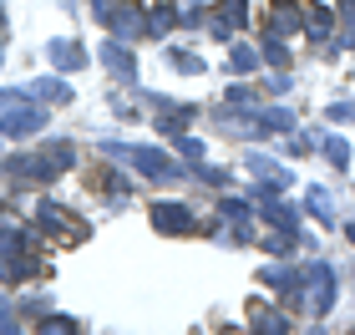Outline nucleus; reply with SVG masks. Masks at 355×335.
<instances>
[{"label": "nucleus", "instance_id": "2", "mask_svg": "<svg viewBox=\"0 0 355 335\" xmlns=\"http://www.w3.org/2000/svg\"><path fill=\"white\" fill-rule=\"evenodd\" d=\"M102 153L122 157V163H132L137 173H148V178H173V173H178L157 148H122V142H102Z\"/></svg>", "mask_w": 355, "mask_h": 335}, {"label": "nucleus", "instance_id": "6", "mask_svg": "<svg viewBox=\"0 0 355 335\" xmlns=\"http://www.w3.org/2000/svg\"><path fill=\"white\" fill-rule=\"evenodd\" d=\"M153 223H157L163 234H193V229H198L193 209H183V203H157V209H153Z\"/></svg>", "mask_w": 355, "mask_h": 335}, {"label": "nucleus", "instance_id": "25", "mask_svg": "<svg viewBox=\"0 0 355 335\" xmlns=\"http://www.w3.org/2000/svg\"><path fill=\"white\" fill-rule=\"evenodd\" d=\"M325 117H330V122H355V102H335Z\"/></svg>", "mask_w": 355, "mask_h": 335}, {"label": "nucleus", "instance_id": "13", "mask_svg": "<svg viewBox=\"0 0 355 335\" xmlns=\"http://www.w3.org/2000/svg\"><path fill=\"white\" fill-rule=\"evenodd\" d=\"M31 97H41V102H71V87L56 82V76H41V82L31 87Z\"/></svg>", "mask_w": 355, "mask_h": 335}, {"label": "nucleus", "instance_id": "10", "mask_svg": "<svg viewBox=\"0 0 355 335\" xmlns=\"http://www.w3.org/2000/svg\"><path fill=\"white\" fill-rule=\"evenodd\" d=\"M259 280L269 284L274 295H300V269H284V264H269V269H259Z\"/></svg>", "mask_w": 355, "mask_h": 335}, {"label": "nucleus", "instance_id": "14", "mask_svg": "<svg viewBox=\"0 0 355 335\" xmlns=\"http://www.w3.org/2000/svg\"><path fill=\"white\" fill-rule=\"evenodd\" d=\"M310 214H315V223L335 229V203H330V194H325V188H310Z\"/></svg>", "mask_w": 355, "mask_h": 335}, {"label": "nucleus", "instance_id": "9", "mask_svg": "<svg viewBox=\"0 0 355 335\" xmlns=\"http://www.w3.org/2000/svg\"><path fill=\"white\" fill-rule=\"evenodd\" d=\"M102 67H107L112 76H122V82H132V76H137V56L127 51L122 41H107V46H102Z\"/></svg>", "mask_w": 355, "mask_h": 335}, {"label": "nucleus", "instance_id": "27", "mask_svg": "<svg viewBox=\"0 0 355 335\" xmlns=\"http://www.w3.org/2000/svg\"><path fill=\"white\" fill-rule=\"evenodd\" d=\"M229 107H254V92L249 87H229Z\"/></svg>", "mask_w": 355, "mask_h": 335}, {"label": "nucleus", "instance_id": "17", "mask_svg": "<svg viewBox=\"0 0 355 335\" xmlns=\"http://www.w3.org/2000/svg\"><path fill=\"white\" fill-rule=\"evenodd\" d=\"M218 15H223L229 26H249V0H223Z\"/></svg>", "mask_w": 355, "mask_h": 335}, {"label": "nucleus", "instance_id": "16", "mask_svg": "<svg viewBox=\"0 0 355 335\" xmlns=\"http://www.w3.org/2000/svg\"><path fill=\"white\" fill-rule=\"evenodd\" d=\"M259 127L264 132H295V117L284 107H269V112H259Z\"/></svg>", "mask_w": 355, "mask_h": 335}, {"label": "nucleus", "instance_id": "8", "mask_svg": "<svg viewBox=\"0 0 355 335\" xmlns=\"http://www.w3.org/2000/svg\"><path fill=\"white\" fill-rule=\"evenodd\" d=\"M46 61H51L56 71H82V67H87V46H76V41H67V36H56L51 46H46Z\"/></svg>", "mask_w": 355, "mask_h": 335}, {"label": "nucleus", "instance_id": "5", "mask_svg": "<svg viewBox=\"0 0 355 335\" xmlns=\"http://www.w3.org/2000/svg\"><path fill=\"white\" fill-rule=\"evenodd\" d=\"M254 198H259V214L274 223V229H284V234H300V214L289 209L284 198H274V188H259Z\"/></svg>", "mask_w": 355, "mask_h": 335}, {"label": "nucleus", "instance_id": "22", "mask_svg": "<svg viewBox=\"0 0 355 335\" xmlns=\"http://www.w3.org/2000/svg\"><path fill=\"white\" fill-rule=\"evenodd\" d=\"M41 330H51V335H71V330H82L76 320H67V315H51V320H46Z\"/></svg>", "mask_w": 355, "mask_h": 335}, {"label": "nucleus", "instance_id": "30", "mask_svg": "<svg viewBox=\"0 0 355 335\" xmlns=\"http://www.w3.org/2000/svg\"><path fill=\"white\" fill-rule=\"evenodd\" d=\"M345 239H350V244H355V223H350V229H345Z\"/></svg>", "mask_w": 355, "mask_h": 335}, {"label": "nucleus", "instance_id": "19", "mask_svg": "<svg viewBox=\"0 0 355 335\" xmlns=\"http://www.w3.org/2000/svg\"><path fill=\"white\" fill-rule=\"evenodd\" d=\"M122 10H127V0H92V15H96V21H107V26L117 21Z\"/></svg>", "mask_w": 355, "mask_h": 335}, {"label": "nucleus", "instance_id": "1", "mask_svg": "<svg viewBox=\"0 0 355 335\" xmlns=\"http://www.w3.org/2000/svg\"><path fill=\"white\" fill-rule=\"evenodd\" d=\"M300 310L304 315H325L335 305V269L330 264H310L304 269V280H300Z\"/></svg>", "mask_w": 355, "mask_h": 335}, {"label": "nucleus", "instance_id": "3", "mask_svg": "<svg viewBox=\"0 0 355 335\" xmlns=\"http://www.w3.org/2000/svg\"><path fill=\"white\" fill-rule=\"evenodd\" d=\"M41 127H46V112L31 107V102H15L6 117H0V132L6 137H31V132H41Z\"/></svg>", "mask_w": 355, "mask_h": 335}, {"label": "nucleus", "instance_id": "15", "mask_svg": "<svg viewBox=\"0 0 355 335\" xmlns=\"http://www.w3.org/2000/svg\"><path fill=\"white\" fill-rule=\"evenodd\" d=\"M229 67H234V71H259V67H264V51H254V46H234V51H229Z\"/></svg>", "mask_w": 355, "mask_h": 335}, {"label": "nucleus", "instance_id": "7", "mask_svg": "<svg viewBox=\"0 0 355 335\" xmlns=\"http://www.w3.org/2000/svg\"><path fill=\"white\" fill-rule=\"evenodd\" d=\"M244 168H249L264 188H289V183H295V173H289L284 163H274V157H264V153H249V163H244Z\"/></svg>", "mask_w": 355, "mask_h": 335}, {"label": "nucleus", "instance_id": "20", "mask_svg": "<svg viewBox=\"0 0 355 335\" xmlns=\"http://www.w3.org/2000/svg\"><path fill=\"white\" fill-rule=\"evenodd\" d=\"M168 67H178V71H188V76H198V71H203V61L193 56V51H168Z\"/></svg>", "mask_w": 355, "mask_h": 335}, {"label": "nucleus", "instance_id": "26", "mask_svg": "<svg viewBox=\"0 0 355 335\" xmlns=\"http://www.w3.org/2000/svg\"><path fill=\"white\" fill-rule=\"evenodd\" d=\"M259 330H264V335H284V330H289V320H284V315H264Z\"/></svg>", "mask_w": 355, "mask_h": 335}, {"label": "nucleus", "instance_id": "4", "mask_svg": "<svg viewBox=\"0 0 355 335\" xmlns=\"http://www.w3.org/2000/svg\"><path fill=\"white\" fill-rule=\"evenodd\" d=\"M36 218H41V229H51L56 239H67V244H71L76 234H82V223H76L67 209H61V203H51V198H41V203H36Z\"/></svg>", "mask_w": 355, "mask_h": 335}, {"label": "nucleus", "instance_id": "18", "mask_svg": "<svg viewBox=\"0 0 355 335\" xmlns=\"http://www.w3.org/2000/svg\"><path fill=\"white\" fill-rule=\"evenodd\" d=\"M264 61H269V67H289V46L274 36V31H269V41H264Z\"/></svg>", "mask_w": 355, "mask_h": 335}, {"label": "nucleus", "instance_id": "11", "mask_svg": "<svg viewBox=\"0 0 355 335\" xmlns=\"http://www.w3.org/2000/svg\"><path fill=\"white\" fill-rule=\"evenodd\" d=\"M112 31H117V36H148V10H142L137 0H127V10L112 21Z\"/></svg>", "mask_w": 355, "mask_h": 335}, {"label": "nucleus", "instance_id": "29", "mask_svg": "<svg viewBox=\"0 0 355 335\" xmlns=\"http://www.w3.org/2000/svg\"><path fill=\"white\" fill-rule=\"evenodd\" d=\"M0 330H15V315H10V305H0Z\"/></svg>", "mask_w": 355, "mask_h": 335}, {"label": "nucleus", "instance_id": "21", "mask_svg": "<svg viewBox=\"0 0 355 335\" xmlns=\"http://www.w3.org/2000/svg\"><path fill=\"white\" fill-rule=\"evenodd\" d=\"M325 157L335 168H350V148H345V137H325Z\"/></svg>", "mask_w": 355, "mask_h": 335}, {"label": "nucleus", "instance_id": "24", "mask_svg": "<svg viewBox=\"0 0 355 335\" xmlns=\"http://www.w3.org/2000/svg\"><path fill=\"white\" fill-rule=\"evenodd\" d=\"M208 31H214V41H234V31H239V26H229L223 15H214V21H208Z\"/></svg>", "mask_w": 355, "mask_h": 335}, {"label": "nucleus", "instance_id": "28", "mask_svg": "<svg viewBox=\"0 0 355 335\" xmlns=\"http://www.w3.org/2000/svg\"><path fill=\"white\" fill-rule=\"evenodd\" d=\"M178 15H183V26H198V21H203V6H198V0H188Z\"/></svg>", "mask_w": 355, "mask_h": 335}, {"label": "nucleus", "instance_id": "12", "mask_svg": "<svg viewBox=\"0 0 355 335\" xmlns=\"http://www.w3.org/2000/svg\"><path fill=\"white\" fill-rule=\"evenodd\" d=\"M178 21H183V15H178L168 0H163V6H153V10H148V36H163V31H173Z\"/></svg>", "mask_w": 355, "mask_h": 335}, {"label": "nucleus", "instance_id": "23", "mask_svg": "<svg viewBox=\"0 0 355 335\" xmlns=\"http://www.w3.org/2000/svg\"><path fill=\"white\" fill-rule=\"evenodd\" d=\"M173 142H178V153H183V157H203V142H198V137H183V132H178Z\"/></svg>", "mask_w": 355, "mask_h": 335}]
</instances>
